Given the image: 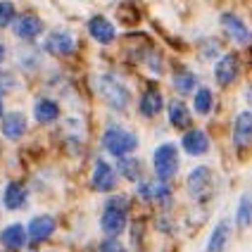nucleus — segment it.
Here are the masks:
<instances>
[{
  "label": "nucleus",
  "instance_id": "1",
  "mask_svg": "<svg viewBox=\"0 0 252 252\" xmlns=\"http://www.w3.org/2000/svg\"><path fill=\"white\" fill-rule=\"evenodd\" d=\"M93 88H95V93L100 95V100H102L105 105H110L112 110L124 112L126 107H128V102H131V93H128V88H126L117 76H112V74H100V76H93Z\"/></svg>",
  "mask_w": 252,
  "mask_h": 252
},
{
  "label": "nucleus",
  "instance_id": "2",
  "mask_svg": "<svg viewBox=\"0 0 252 252\" xmlns=\"http://www.w3.org/2000/svg\"><path fill=\"white\" fill-rule=\"evenodd\" d=\"M126 214H128V200L124 195H112L105 200V210L100 214L102 231L114 238L126 228Z\"/></svg>",
  "mask_w": 252,
  "mask_h": 252
},
{
  "label": "nucleus",
  "instance_id": "3",
  "mask_svg": "<svg viewBox=\"0 0 252 252\" xmlns=\"http://www.w3.org/2000/svg\"><path fill=\"white\" fill-rule=\"evenodd\" d=\"M102 148L119 159V157H126L128 153H133L138 148V136L126 131V128L112 126V128H107L102 133Z\"/></svg>",
  "mask_w": 252,
  "mask_h": 252
},
{
  "label": "nucleus",
  "instance_id": "4",
  "mask_svg": "<svg viewBox=\"0 0 252 252\" xmlns=\"http://www.w3.org/2000/svg\"><path fill=\"white\" fill-rule=\"evenodd\" d=\"M155 174L162 183H167L176 171H179V148L176 143H162L153 155Z\"/></svg>",
  "mask_w": 252,
  "mask_h": 252
},
{
  "label": "nucleus",
  "instance_id": "5",
  "mask_svg": "<svg viewBox=\"0 0 252 252\" xmlns=\"http://www.w3.org/2000/svg\"><path fill=\"white\" fill-rule=\"evenodd\" d=\"M43 48L50 53V55H57V57H67L74 53V48H76V41H74V36H71L67 29H55V31H50L48 36H45V43H43Z\"/></svg>",
  "mask_w": 252,
  "mask_h": 252
},
{
  "label": "nucleus",
  "instance_id": "6",
  "mask_svg": "<svg viewBox=\"0 0 252 252\" xmlns=\"http://www.w3.org/2000/svg\"><path fill=\"white\" fill-rule=\"evenodd\" d=\"M136 193H138V197H143L145 202H159V205H164V207L171 205V188L162 181H140L138 186H136Z\"/></svg>",
  "mask_w": 252,
  "mask_h": 252
},
{
  "label": "nucleus",
  "instance_id": "7",
  "mask_svg": "<svg viewBox=\"0 0 252 252\" xmlns=\"http://www.w3.org/2000/svg\"><path fill=\"white\" fill-rule=\"evenodd\" d=\"M188 193L195 197V200H205L212 193V171L207 167H195L188 174Z\"/></svg>",
  "mask_w": 252,
  "mask_h": 252
},
{
  "label": "nucleus",
  "instance_id": "8",
  "mask_svg": "<svg viewBox=\"0 0 252 252\" xmlns=\"http://www.w3.org/2000/svg\"><path fill=\"white\" fill-rule=\"evenodd\" d=\"M221 27H224L226 33L233 38V43H238V45H248V43H250V29H248V24L240 19L238 14L224 12L221 14Z\"/></svg>",
  "mask_w": 252,
  "mask_h": 252
},
{
  "label": "nucleus",
  "instance_id": "9",
  "mask_svg": "<svg viewBox=\"0 0 252 252\" xmlns=\"http://www.w3.org/2000/svg\"><path fill=\"white\" fill-rule=\"evenodd\" d=\"M12 31H14L17 38L33 41L36 36L43 33V22H41V17H36V14H22L19 19H14Z\"/></svg>",
  "mask_w": 252,
  "mask_h": 252
},
{
  "label": "nucleus",
  "instance_id": "10",
  "mask_svg": "<svg viewBox=\"0 0 252 252\" xmlns=\"http://www.w3.org/2000/svg\"><path fill=\"white\" fill-rule=\"evenodd\" d=\"M181 145L188 155L200 157V155H205L210 150V138H207V133H205L202 128H188V131L183 133Z\"/></svg>",
  "mask_w": 252,
  "mask_h": 252
},
{
  "label": "nucleus",
  "instance_id": "11",
  "mask_svg": "<svg viewBox=\"0 0 252 252\" xmlns=\"http://www.w3.org/2000/svg\"><path fill=\"white\" fill-rule=\"evenodd\" d=\"M214 79L219 86H231L238 79V57L233 55H224L217 64H214Z\"/></svg>",
  "mask_w": 252,
  "mask_h": 252
},
{
  "label": "nucleus",
  "instance_id": "12",
  "mask_svg": "<svg viewBox=\"0 0 252 252\" xmlns=\"http://www.w3.org/2000/svg\"><path fill=\"white\" fill-rule=\"evenodd\" d=\"M0 131L7 140H19L27 131V117L22 112H7L0 119Z\"/></svg>",
  "mask_w": 252,
  "mask_h": 252
},
{
  "label": "nucleus",
  "instance_id": "13",
  "mask_svg": "<svg viewBox=\"0 0 252 252\" xmlns=\"http://www.w3.org/2000/svg\"><path fill=\"white\" fill-rule=\"evenodd\" d=\"M93 188L100 190V193H107V190H112L114 186H117V171H114L105 159H98L95 162V169H93Z\"/></svg>",
  "mask_w": 252,
  "mask_h": 252
},
{
  "label": "nucleus",
  "instance_id": "14",
  "mask_svg": "<svg viewBox=\"0 0 252 252\" xmlns=\"http://www.w3.org/2000/svg\"><path fill=\"white\" fill-rule=\"evenodd\" d=\"M55 219L50 217V214H43V217H33L31 219V224L27 228V236L31 240H36V243H43V240H48L53 233H55Z\"/></svg>",
  "mask_w": 252,
  "mask_h": 252
},
{
  "label": "nucleus",
  "instance_id": "15",
  "mask_svg": "<svg viewBox=\"0 0 252 252\" xmlns=\"http://www.w3.org/2000/svg\"><path fill=\"white\" fill-rule=\"evenodd\" d=\"M88 33L102 45H110L114 41V27L110 24V19H105L102 14H95L91 22H88Z\"/></svg>",
  "mask_w": 252,
  "mask_h": 252
},
{
  "label": "nucleus",
  "instance_id": "16",
  "mask_svg": "<svg viewBox=\"0 0 252 252\" xmlns=\"http://www.w3.org/2000/svg\"><path fill=\"white\" fill-rule=\"evenodd\" d=\"M162 105H164V100H162V93L155 88V86H150L143 95H140L138 100V112L143 114V117H155V114L162 110Z\"/></svg>",
  "mask_w": 252,
  "mask_h": 252
},
{
  "label": "nucleus",
  "instance_id": "17",
  "mask_svg": "<svg viewBox=\"0 0 252 252\" xmlns=\"http://www.w3.org/2000/svg\"><path fill=\"white\" fill-rule=\"evenodd\" d=\"M0 243H2L7 250H19V248H24V243H27V231H24V226L22 224L5 226V228L0 231Z\"/></svg>",
  "mask_w": 252,
  "mask_h": 252
},
{
  "label": "nucleus",
  "instance_id": "18",
  "mask_svg": "<svg viewBox=\"0 0 252 252\" xmlns=\"http://www.w3.org/2000/svg\"><path fill=\"white\" fill-rule=\"evenodd\" d=\"M252 138V114L250 112H240L233 122V143L238 148H245Z\"/></svg>",
  "mask_w": 252,
  "mask_h": 252
},
{
  "label": "nucleus",
  "instance_id": "19",
  "mask_svg": "<svg viewBox=\"0 0 252 252\" xmlns=\"http://www.w3.org/2000/svg\"><path fill=\"white\" fill-rule=\"evenodd\" d=\"M228 236H231V221L221 219L219 224L214 226V231H212L210 243H207V252H224L226 243H228Z\"/></svg>",
  "mask_w": 252,
  "mask_h": 252
},
{
  "label": "nucleus",
  "instance_id": "20",
  "mask_svg": "<svg viewBox=\"0 0 252 252\" xmlns=\"http://www.w3.org/2000/svg\"><path fill=\"white\" fill-rule=\"evenodd\" d=\"M33 117L41 124H50V122H55L57 117H60V105L50 98H41L33 105Z\"/></svg>",
  "mask_w": 252,
  "mask_h": 252
},
{
  "label": "nucleus",
  "instance_id": "21",
  "mask_svg": "<svg viewBox=\"0 0 252 252\" xmlns=\"http://www.w3.org/2000/svg\"><path fill=\"white\" fill-rule=\"evenodd\" d=\"M24 202H27V190L19 183L10 181L2 190V205L7 210H19V207H24Z\"/></svg>",
  "mask_w": 252,
  "mask_h": 252
},
{
  "label": "nucleus",
  "instance_id": "22",
  "mask_svg": "<svg viewBox=\"0 0 252 252\" xmlns=\"http://www.w3.org/2000/svg\"><path fill=\"white\" fill-rule=\"evenodd\" d=\"M169 122L176 128H188L190 126V112H188V107L183 105L181 100L169 102Z\"/></svg>",
  "mask_w": 252,
  "mask_h": 252
},
{
  "label": "nucleus",
  "instance_id": "23",
  "mask_svg": "<svg viewBox=\"0 0 252 252\" xmlns=\"http://www.w3.org/2000/svg\"><path fill=\"white\" fill-rule=\"evenodd\" d=\"M117 169H119V176H124V179H128V181H138L140 159H136V157H119Z\"/></svg>",
  "mask_w": 252,
  "mask_h": 252
},
{
  "label": "nucleus",
  "instance_id": "24",
  "mask_svg": "<svg viewBox=\"0 0 252 252\" xmlns=\"http://www.w3.org/2000/svg\"><path fill=\"white\" fill-rule=\"evenodd\" d=\"M195 86H197V76L193 71L181 69V71L174 74V88H176L179 93H183V95H186V93H193Z\"/></svg>",
  "mask_w": 252,
  "mask_h": 252
},
{
  "label": "nucleus",
  "instance_id": "25",
  "mask_svg": "<svg viewBox=\"0 0 252 252\" xmlns=\"http://www.w3.org/2000/svg\"><path fill=\"white\" fill-rule=\"evenodd\" d=\"M212 105H214V98H212L210 88H197L195 91V100H193V107H195L197 114H210Z\"/></svg>",
  "mask_w": 252,
  "mask_h": 252
},
{
  "label": "nucleus",
  "instance_id": "26",
  "mask_svg": "<svg viewBox=\"0 0 252 252\" xmlns=\"http://www.w3.org/2000/svg\"><path fill=\"white\" fill-rule=\"evenodd\" d=\"M252 219L250 214V195L248 193H243L240 195V202H238V212H236V221H238V226H248Z\"/></svg>",
  "mask_w": 252,
  "mask_h": 252
},
{
  "label": "nucleus",
  "instance_id": "27",
  "mask_svg": "<svg viewBox=\"0 0 252 252\" xmlns=\"http://www.w3.org/2000/svg\"><path fill=\"white\" fill-rule=\"evenodd\" d=\"M14 19V5L12 2H0V27H7Z\"/></svg>",
  "mask_w": 252,
  "mask_h": 252
},
{
  "label": "nucleus",
  "instance_id": "28",
  "mask_svg": "<svg viewBox=\"0 0 252 252\" xmlns=\"http://www.w3.org/2000/svg\"><path fill=\"white\" fill-rule=\"evenodd\" d=\"M100 252H124V245L119 243V238H105L100 243Z\"/></svg>",
  "mask_w": 252,
  "mask_h": 252
},
{
  "label": "nucleus",
  "instance_id": "29",
  "mask_svg": "<svg viewBox=\"0 0 252 252\" xmlns=\"http://www.w3.org/2000/svg\"><path fill=\"white\" fill-rule=\"evenodd\" d=\"M12 86H14L12 76H10V74H5V71H0V95H2V93H7Z\"/></svg>",
  "mask_w": 252,
  "mask_h": 252
},
{
  "label": "nucleus",
  "instance_id": "30",
  "mask_svg": "<svg viewBox=\"0 0 252 252\" xmlns=\"http://www.w3.org/2000/svg\"><path fill=\"white\" fill-rule=\"evenodd\" d=\"M2 60H5V45L0 43V62H2Z\"/></svg>",
  "mask_w": 252,
  "mask_h": 252
},
{
  "label": "nucleus",
  "instance_id": "31",
  "mask_svg": "<svg viewBox=\"0 0 252 252\" xmlns=\"http://www.w3.org/2000/svg\"><path fill=\"white\" fill-rule=\"evenodd\" d=\"M0 119H2V102H0Z\"/></svg>",
  "mask_w": 252,
  "mask_h": 252
}]
</instances>
